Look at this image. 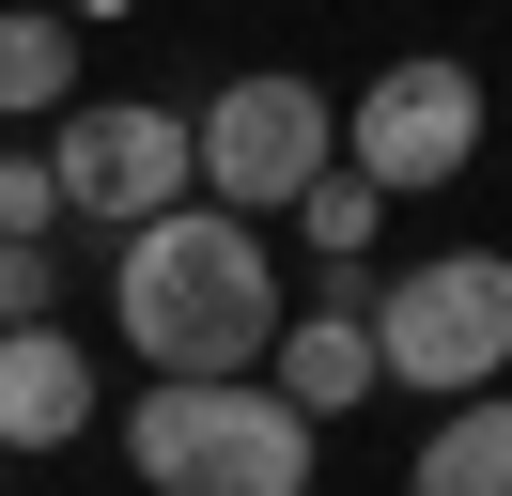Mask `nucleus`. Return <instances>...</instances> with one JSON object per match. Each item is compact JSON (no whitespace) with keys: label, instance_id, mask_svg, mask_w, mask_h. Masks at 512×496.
I'll return each mask as SVG.
<instances>
[{"label":"nucleus","instance_id":"obj_5","mask_svg":"<svg viewBox=\"0 0 512 496\" xmlns=\"http://www.w3.org/2000/svg\"><path fill=\"white\" fill-rule=\"evenodd\" d=\"M466 155H481V78H466L450 47H404V62L342 109V171L373 186V202H404V186H466Z\"/></svg>","mask_w":512,"mask_h":496},{"label":"nucleus","instance_id":"obj_3","mask_svg":"<svg viewBox=\"0 0 512 496\" xmlns=\"http://www.w3.org/2000/svg\"><path fill=\"white\" fill-rule=\"evenodd\" d=\"M357 326H373V372L419 388V403L497 388V372H512V248H419Z\"/></svg>","mask_w":512,"mask_h":496},{"label":"nucleus","instance_id":"obj_10","mask_svg":"<svg viewBox=\"0 0 512 496\" xmlns=\"http://www.w3.org/2000/svg\"><path fill=\"white\" fill-rule=\"evenodd\" d=\"M78 109V16L32 0V16H0V124H63Z\"/></svg>","mask_w":512,"mask_h":496},{"label":"nucleus","instance_id":"obj_6","mask_svg":"<svg viewBox=\"0 0 512 496\" xmlns=\"http://www.w3.org/2000/svg\"><path fill=\"white\" fill-rule=\"evenodd\" d=\"M47 186H63V217H94V233H140V217L202 202V186H187V109H156V93L63 109V124H47Z\"/></svg>","mask_w":512,"mask_h":496},{"label":"nucleus","instance_id":"obj_1","mask_svg":"<svg viewBox=\"0 0 512 496\" xmlns=\"http://www.w3.org/2000/svg\"><path fill=\"white\" fill-rule=\"evenodd\" d=\"M109 326L140 372H264L280 341V248L218 202H171L109 248Z\"/></svg>","mask_w":512,"mask_h":496},{"label":"nucleus","instance_id":"obj_7","mask_svg":"<svg viewBox=\"0 0 512 496\" xmlns=\"http://www.w3.org/2000/svg\"><path fill=\"white\" fill-rule=\"evenodd\" d=\"M94 434V357L63 326H0V450H78Z\"/></svg>","mask_w":512,"mask_h":496},{"label":"nucleus","instance_id":"obj_11","mask_svg":"<svg viewBox=\"0 0 512 496\" xmlns=\"http://www.w3.org/2000/svg\"><path fill=\"white\" fill-rule=\"evenodd\" d=\"M373 217H388V202L342 171V155H326L311 186H295V233H311V264H326V295H342V310H357V248H373Z\"/></svg>","mask_w":512,"mask_h":496},{"label":"nucleus","instance_id":"obj_4","mask_svg":"<svg viewBox=\"0 0 512 496\" xmlns=\"http://www.w3.org/2000/svg\"><path fill=\"white\" fill-rule=\"evenodd\" d=\"M326 155H342V109L295 62H249V78H218V109H187V186L218 217H295V186Z\"/></svg>","mask_w":512,"mask_h":496},{"label":"nucleus","instance_id":"obj_8","mask_svg":"<svg viewBox=\"0 0 512 496\" xmlns=\"http://www.w3.org/2000/svg\"><path fill=\"white\" fill-rule=\"evenodd\" d=\"M264 388H280V403H295L311 434H326V419H357V403L388 388V372H373V326H357L342 295H326V310H295V326L264 341Z\"/></svg>","mask_w":512,"mask_h":496},{"label":"nucleus","instance_id":"obj_14","mask_svg":"<svg viewBox=\"0 0 512 496\" xmlns=\"http://www.w3.org/2000/svg\"><path fill=\"white\" fill-rule=\"evenodd\" d=\"M63 16H140V0H63Z\"/></svg>","mask_w":512,"mask_h":496},{"label":"nucleus","instance_id":"obj_2","mask_svg":"<svg viewBox=\"0 0 512 496\" xmlns=\"http://www.w3.org/2000/svg\"><path fill=\"white\" fill-rule=\"evenodd\" d=\"M125 465L156 496H311V419L264 372H156L125 403Z\"/></svg>","mask_w":512,"mask_h":496},{"label":"nucleus","instance_id":"obj_9","mask_svg":"<svg viewBox=\"0 0 512 496\" xmlns=\"http://www.w3.org/2000/svg\"><path fill=\"white\" fill-rule=\"evenodd\" d=\"M404 496H512V388H466V403H435V434H419Z\"/></svg>","mask_w":512,"mask_h":496},{"label":"nucleus","instance_id":"obj_13","mask_svg":"<svg viewBox=\"0 0 512 496\" xmlns=\"http://www.w3.org/2000/svg\"><path fill=\"white\" fill-rule=\"evenodd\" d=\"M47 310H63V264H47V248H16V233H0V326H47Z\"/></svg>","mask_w":512,"mask_h":496},{"label":"nucleus","instance_id":"obj_12","mask_svg":"<svg viewBox=\"0 0 512 496\" xmlns=\"http://www.w3.org/2000/svg\"><path fill=\"white\" fill-rule=\"evenodd\" d=\"M47 217H63V186H47V140H0V233L47 248Z\"/></svg>","mask_w":512,"mask_h":496}]
</instances>
